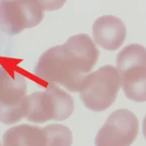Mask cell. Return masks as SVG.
Here are the masks:
<instances>
[{
    "mask_svg": "<svg viewBox=\"0 0 146 146\" xmlns=\"http://www.w3.org/2000/svg\"><path fill=\"white\" fill-rule=\"evenodd\" d=\"M120 86L126 97L136 102H146V48L130 44L120 51L116 58Z\"/></svg>",
    "mask_w": 146,
    "mask_h": 146,
    "instance_id": "2",
    "label": "cell"
},
{
    "mask_svg": "<svg viewBox=\"0 0 146 146\" xmlns=\"http://www.w3.org/2000/svg\"><path fill=\"white\" fill-rule=\"evenodd\" d=\"M46 136V146H71L72 133L66 126L50 124L43 127Z\"/></svg>",
    "mask_w": 146,
    "mask_h": 146,
    "instance_id": "10",
    "label": "cell"
},
{
    "mask_svg": "<svg viewBox=\"0 0 146 146\" xmlns=\"http://www.w3.org/2000/svg\"><path fill=\"white\" fill-rule=\"evenodd\" d=\"M93 36L99 46L113 51L123 45L127 36V29L119 18L110 15L102 16L94 23Z\"/></svg>",
    "mask_w": 146,
    "mask_h": 146,
    "instance_id": "8",
    "label": "cell"
},
{
    "mask_svg": "<svg viewBox=\"0 0 146 146\" xmlns=\"http://www.w3.org/2000/svg\"><path fill=\"white\" fill-rule=\"evenodd\" d=\"M139 132L136 115L127 109L111 113L95 138V146H130Z\"/></svg>",
    "mask_w": 146,
    "mask_h": 146,
    "instance_id": "7",
    "label": "cell"
},
{
    "mask_svg": "<svg viewBox=\"0 0 146 146\" xmlns=\"http://www.w3.org/2000/svg\"><path fill=\"white\" fill-rule=\"evenodd\" d=\"M45 3L37 0L0 1V29L16 35L25 29L37 26L48 9Z\"/></svg>",
    "mask_w": 146,
    "mask_h": 146,
    "instance_id": "6",
    "label": "cell"
},
{
    "mask_svg": "<svg viewBox=\"0 0 146 146\" xmlns=\"http://www.w3.org/2000/svg\"><path fill=\"white\" fill-rule=\"evenodd\" d=\"M74 110L72 97L57 84H48L44 92H35L27 97L25 118L28 121L43 123L49 120L62 121Z\"/></svg>",
    "mask_w": 146,
    "mask_h": 146,
    "instance_id": "3",
    "label": "cell"
},
{
    "mask_svg": "<svg viewBox=\"0 0 146 146\" xmlns=\"http://www.w3.org/2000/svg\"><path fill=\"white\" fill-rule=\"evenodd\" d=\"M142 128H143V135H144L146 140V115L144 120H143V127H142Z\"/></svg>",
    "mask_w": 146,
    "mask_h": 146,
    "instance_id": "11",
    "label": "cell"
},
{
    "mask_svg": "<svg viewBox=\"0 0 146 146\" xmlns=\"http://www.w3.org/2000/svg\"><path fill=\"white\" fill-rule=\"evenodd\" d=\"M120 87L117 68L105 65L87 75L80 89V98L93 111H103L115 102Z\"/></svg>",
    "mask_w": 146,
    "mask_h": 146,
    "instance_id": "4",
    "label": "cell"
},
{
    "mask_svg": "<svg viewBox=\"0 0 146 146\" xmlns=\"http://www.w3.org/2000/svg\"><path fill=\"white\" fill-rule=\"evenodd\" d=\"M27 84L21 73L0 68V122L13 124L25 118Z\"/></svg>",
    "mask_w": 146,
    "mask_h": 146,
    "instance_id": "5",
    "label": "cell"
},
{
    "mask_svg": "<svg viewBox=\"0 0 146 146\" xmlns=\"http://www.w3.org/2000/svg\"><path fill=\"white\" fill-rule=\"evenodd\" d=\"M99 58V50L87 34L68 38L51 47L39 58L34 73L48 84H60L70 92H79L88 73Z\"/></svg>",
    "mask_w": 146,
    "mask_h": 146,
    "instance_id": "1",
    "label": "cell"
},
{
    "mask_svg": "<svg viewBox=\"0 0 146 146\" xmlns=\"http://www.w3.org/2000/svg\"><path fill=\"white\" fill-rule=\"evenodd\" d=\"M3 146H46L44 129L37 126L21 124L7 130Z\"/></svg>",
    "mask_w": 146,
    "mask_h": 146,
    "instance_id": "9",
    "label": "cell"
},
{
    "mask_svg": "<svg viewBox=\"0 0 146 146\" xmlns=\"http://www.w3.org/2000/svg\"><path fill=\"white\" fill-rule=\"evenodd\" d=\"M0 146H1V143H0Z\"/></svg>",
    "mask_w": 146,
    "mask_h": 146,
    "instance_id": "12",
    "label": "cell"
}]
</instances>
